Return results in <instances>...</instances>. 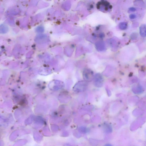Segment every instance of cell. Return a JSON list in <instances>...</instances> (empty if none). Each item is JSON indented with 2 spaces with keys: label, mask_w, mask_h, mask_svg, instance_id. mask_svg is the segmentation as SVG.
<instances>
[{
  "label": "cell",
  "mask_w": 146,
  "mask_h": 146,
  "mask_svg": "<svg viewBox=\"0 0 146 146\" xmlns=\"http://www.w3.org/2000/svg\"><path fill=\"white\" fill-rule=\"evenodd\" d=\"M19 133L18 131L13 132L10 136V140L12 141L15 140V139L18 137Z\"/></svg>",
  "instance_id": "277c9868"
},
{
  "label": "cell",
  "mask_w": 146,
  "mask_h": 146,
  "mask_svg": "<svg viewBox=\"0 0 146 146\" xmlns=\"http://www.w3.org/2000/svg\"><path fill=\"white\" fill-rule=\"evenodd\" d=\"M80 130L82 133H87L88 131L87 128L85 127H81L80 128Z\"/></svg>",
  "instance_id": "52a82bcc"
},
{
  "label": "cell",
  "mask_w": 146,
  "mask_h": 146,
  "mask_svg": "<svg viewBox=\"0 0 146 146\" xmlns=\"http://www.w3.org/2000/svg\"><path fill=\"white\" fill-rule=\"evenodd\" d=\"M128 24L127 22H123L120 23L119 25V28L122 30H124L127 28Z\"/></svg>",
  "instance_id": "5b68a950"
},
{
  "label": "cell",
  "mask_w": 146,
  "mask_h": 146,
  "mask_svg": "<svg viewBox=\"0 0 146 146\" xmlns=\"http://www.w3.org/2000/svg\"><path fill=\"white\" fill-rule=\"evenodd\" d=\"M96 46L97 49L100 51H103L105 49V45L102 42H97L96 44Z\"/></svg>",
  "instance_id": "7a4b0ae2"
},
{
  "label": "cell",
  "mask_w": 146,
  "mask_h": 146,
  "mask_svg": "<svg viewBox=\"0 0 146 146\" xmlns=\"http://www.w3.org/2000/svg\"><path fill=\"white\" fill-rule=\"evenodd\" d=\"M0 146H1V144H0Z\"/></svg>",
  "instance_id": "4fadbf2b"
},
{
  "label": "cell",
  "mask_w": 146,
  "mask_h": 146,
  "mask_svg": "<svg viewBox=\"0 0 146 146\" xmlns=\"http://www.w3.org/2000/svg\"><path fill=\"white\" fill-rule=\"evenodd\" d=\"M103 34H100V37H101V38H103V37H104V35H103Z\"/></svg>",
  "instance_id": "7c38bea8"
},
{
  "label": "cell",
  "mask_w": 146,
  "mask_h": 146,
  "mask_svg": "<svg viewBox=\"0 0 146 146\" xmlns=\"http://www.w3.org/2000/svg\"><path fill=\"white\" fill-rule=\"evenodd\" d=\"M64 146H74L69 144H66L64 145Z\"/></svg>",
  "instance_id": "8fae6325"
},
{
  "label": "cell",
  "mask_w": 146,
  "mask_h": 146,
  "mask_svg": "<svg viewBox=\"0 0 146 146\" xmlns=\"http://www.w3.org/2000/svg\"><path fill=\"white\" fill-rule=\"evenodd\" d=\"M130 18L132 19H134L136 18V16L134 14H131L130 16Z\"/></svg>",
  "instance_id": "ba28073f"
},
{
  "label": "cell",
  "mask_w": 146,
  "mask_h": 146,
  "mask_svg": "<svg viewBox=\"0 0 146 146\" xmlns=\"http://www.w3.org/2000/svg\"><path fill=\"white\" fill-rule=\"evenodd\" d=\"M104 146H113L112 145L110 144H105Z\"/></svg>",
  "instance_id": "30bf717a"
},
{
  "label": "cell",
  "mask_w": 146,
  "mask_h": 146,
  "mask_svg": "<svg viewBox=\"0 0 146 146\" xmlns=\"http://www.w3.org/2000/svg\"><path fill=\"white\" fill-rule=\"evenodd\" d=\"M104 130L107 133H110L112 131V127L110 126V125H105L104 127Z\"/></svg>",
  "instance_id": "8992f818"
},
{
  "label": "cell",
  "mask_w": 146,
  "mask_h": 146,
  "mask_svg": "<svg viewBox=\"0 0 146 146\" xmlns=\"http://www.w3.org/2000/svg\"><path fill=\"white\" fill-rule=\"evenodd\" d=\"M109 3L106 1H101L98 3L97 8L101 11H108L110 8Z\"/></svg>",
  "instance_id": "6da1fadb"
},
{
  "label": "cell",
  "mask_w": 146,
  "mask_h": 146,
  "mask_svg": "<svg viewBox=\"0 0 146 146\" xmlns=\"http://www.w3.org/2000/svg\"><path fill=\"white\" fill-rule=\"evenodd\" d=\"M140 33L141 36L145 37L146 36V26L145 24L142 25L140 28Z\"/></svg>",
  "instance_id": "3957f363"
},
{
  "label": "cell",
  "mask_w": 146,
  "mask_h": 146,
  "mask_svg": "<svg viewBox=\"0 0 146 146\" xmlns=\"http://www.w3.org/2000/svg\"><path fill=\"white\" fill-rule=\"evenodd\" d=\"M129 11L132 12H134L136 11V9L134 8H131L129 9Z\"/></svg>",
  "instance_id": "9c48e42d"
}]
</instances>
